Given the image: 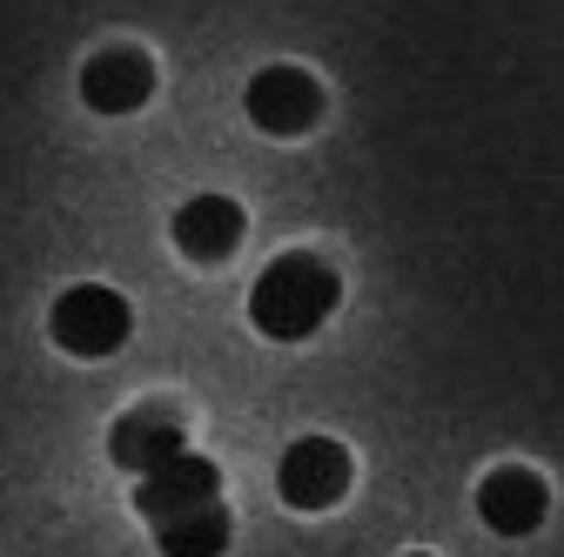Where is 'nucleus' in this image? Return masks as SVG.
Here are the masks:
<instances>
[{"label":"nucleus","mask_w":564,"mask_h":557,"mask_svg":"<svg viewBox=\"0 0 564 557\" xmlns=\"http://www.w3.org/2000/svg\"><path fill=\"white\" fill-rule=\"evenodd\" d=\"M242 229H249V216H242L236 195H188L175 208V222H169V242H175V255L216 269V262H229L242 249Z\"/></svg>","instance_id":"obj_7"},{"label":"nucleus","mask_w":564,"mask_h":557,"mask_svg":"<svg viewBox=\"0 0 564 557\" xmlns=\"http://www.w3.org/2000/svg\"><path fill=\"white\" fill-rule=\"evenodd\" d=\"M134 329V309L121 290H101V283H75V290H61L54 309H47V336H54V350L67 357H82V363H101L115 357L121 342Z\"/></svg>","instance_id":"obj_2"},{"label":"nucleus","mask_w":564,"mask_h":557,"mask_svg":"<svg viewBox=\"0 0 564 557\" xmlns=\"http://www.w3.org/2000/svg\"><path fill=\"white\" fill-rule=\"evenodd\" d=\"M182 450H188V430H182V409L175 403H134V409L115 416V430H108V457L128 477H149V470H162Z\"/></svg>","instance_id":"obj_5"},{"label":"nucleus","mask_w":564,"mask_h":557,"mask_svg":"<svg viewBox=\"0 0 564 557\" xmlns=\"http://www.w3.org/2000/svg\"><path fill=\"white\" fill-rule=\"evenodd\" d=\"M343 303V275L316 255V249H290V255H275L262 275H256V290H249V323L269 336V342H303L316 336Z\"/></svg>","instance_id":"obj_1"},{"label":"nucleus","mask_w":564,"mask_h":557,"mask_svg":"<svg viewBox=\"0 0 564 557\" xmlns=\"http://www.w3.org/2000/svg\"><path fill=\"white\" fill-rule=\"evenodd\" d=\"M242 108H249V121H256L262 134H275V142H296V134H310V128L323 121V81L310 75V67L275 61V67H262V75L249 81Z\"/></svg>","instance_id":"obj_4"},{"label":"nucleus","mask_w":564,"mask_h":557,"mask_svg":"<svg viewBox=\"0 0 564 557\" xmlns=\"http://www.w3.org/2000/svg\"><path fill=\"white\" fill-rule=\"evenodd\" d=\"M349 483H357V463L336 437H296L275 463V491L290 511H336L349 498Z\"/></svg>","instance_id":"obj_3"},{"label":"nucleus","mask_w":564,"mask_h":557,"mask_svg":"<svg viewBox=\"0 0 564 557\" xmlns=\"http://www.w3.org/2000/svg\"><path fill=\"white\" fill-rule=\"evenodd\" d=\"M216 498H223V470L208 463V457H195V450L169 457L162 470H149V477L134 483V511L149 517V524H175V517L216 504Z\"/></svg>","instance_id":"obj_6"},{"label":"nucleus","mask_w":564,"mask_h":557,"mask_svg":"<svg viewBox=\"0 0 564 557\" xmlns=\"http://www.w3.org/2000/svg\"><path fill=\"white\" fill-rule=\"evenodd\" d=\"M551 511V483L524 463H498L477 483V517L498 531V537H531Z\"/></svg>","instance_id":"obj_8"},{"label":"nucleus","mask_w":564,"mask_h":557,"mask_svg":"<svg viewBox=\"0 0 564 557\" xmlns=\"http://www.w3.org/2000/svg\"><path fill=\"white\" fill-rule=\"evenodd\" d=\"M229 537H236V517H229L223 498L188 511V517H175V524H155V550L162 557H223Z\"/></svg>","instance_id":"obj_10"},{"label":"nucleus","mask_w":564,"mask_h":557,"mask_svg":"<svg viewBox=\"0 0 564 557\" xmlns=\"http://www.w3.org/2000/svg\"><path fill=\"white\" fill-rule=\"evenodd\" d=\"M155 95V61L141 47H101L82 61V101L95 114H134Z\"/></svg>","instance_id":"obj_9"},{"label":"nucleus","mask_w":564,"mask_h":557,"mask_svg":"<svg viewBox=\"0 0 564 557\" xmlns=\"http://www.w3.org/2000/svg\"><path fill=\"white\" fill-rule=\"evenodd\" d=\"M410 557H431V550H410Z\"/></svg>","instance_id":"obj_11"}]
</instances>
